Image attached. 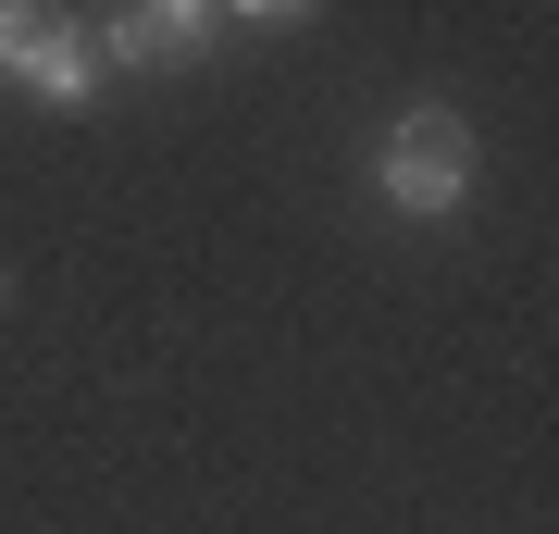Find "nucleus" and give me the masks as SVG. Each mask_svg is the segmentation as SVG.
<instances>
[{"mask_svg":"<svg viewBox=\"0 0 559 534\" xmlns=\"http://www.w3.org/2000/svg\"><path fill=\"white\" fill-rule=\"evenodd\" d=\"M323 0H224V25H311Z\"/></svg>","mask_w":559,"mask_h":534,"instance_id":"20e7f679","label":"nucleus"},{"mask_svg":"<svg viewBox=\"0 0 559 534\" xmlns=\"http://www.w3.org/2000/svg\"><path fill=\"white\" fill-rule=\"evenodd\" d=\"M50 25H62V0H0V75H38V50H50Z\"/></svg>","mask_w":559,"mask_h":534,"instance_id":"7ed1b4c3","label":"nucleus"},{"mask_svg":"<svg viewBox=\"0 0 559 534\" xmlns=\"http://www.w3.org/2000/svg\"><path fill=\"white\" fill-rule=\"evenodd\" d=\"M373 187H385V212L448 224L460 199H473V124H460L448 99H411V112L373 138Z\"/></svg>","mask_w":559,"mask_h":534,"instance_id":"f257e3e1","label":"nucleus"},{"mask_svg":"<svg viewBox=\"0 0 559 534\" xmlns=\"http://www.w3.org/2000/svg\"><path fill=\"white\" fill-rule=\"evenodd\" d=\"M224 38V0H124L100 25V62H200Z\"/></svg>","mask_w":559,"mask_h":534,"instance_id":"f03ea898","label":"nucleus"}]
</instances>
